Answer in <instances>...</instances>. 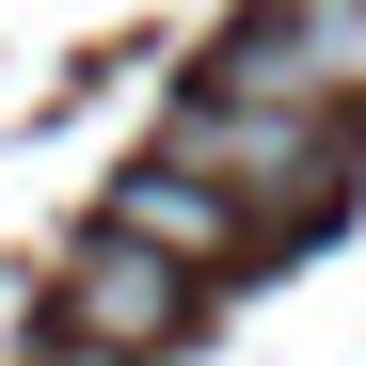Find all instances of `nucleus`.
Here are the masks:
<instances>
[{
  "label": "nucleus",
  "mask_w": 366,
  "mask_h": 366,
  "mask_svg": "<svg viewBox=\"0 0 366 366\" xmlns=\"http://www.w3.org/2000/svg\"><path fill=\"white\" fill-rule=\"evenodd\" d=\"M159 159H175V175H207V192H239L271 239H287V223H319V207L350 192V159H335L319 112H255V96H223V80L159 128Z\"/></svg>",
  "instance_id": "f257e3e1"
},
{
  "label": "nucleus",
  "mask_w": 366,
  "mask_h": 366,
  "mask_svg": "<svg viewBox=\"0 0 366 366\" xmlns=\"http://www.w3.org/2000/svg\"><path fill=\"white\" fill-rule=\"evenodd\" d=\"M48 319H64L80 366H144V350H175V319H192V271L144 255V239H96V255L48 287Z\"/></svg>",
  "instance_id": "f03ea898"
},
{
  "label": "nucleus",
  "mask_w": 366,
  "mask_h": 366,
  "mask_svg": "<svg viewBox=\"0 0 366 366\" xmlns=\"http://www.w3.org/2000/svg\"><path fill=\"white\" fill-rule=\"evenodd\" d=\"M112 239H144V255H175V271H223V255H255V207L239 192H207V175H175V159H144L128 192H112Z\"/></svg>",
  "instance_id": "7ed1b4c3"
},
{
  "label": "nucleus",
  "mask_w": 366,
  "mask_h": 366,
  "mask_svg": "<svg viewBox=\"0 0 366 366\" xmlns=\"http://www.w3.org/2000/svg\"><path fill=\"white\" fill-rule=\"evenodd\" d=\"M64 366H80V350H64Z\"/></svg>",
  "instance_id": "20e7f679"
}]
</instances>
